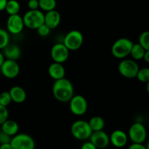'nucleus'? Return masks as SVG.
<instances>
[{
	"mask_svg": "<svg viewBox=\"0 0 149 149\" xmlns=\"http://www.w3.org/2000/svg\"><path fill=\"white\" fill-rule=\"evenodd\" d=\"M10 144L13 149H35V141L26 133H17L12 137Z\"/></svg>",
	"mask_w": 149,
	"mask_h": 149,
	"instance_id": "6e6552de",
	"label": "nucleus"
},
{
	"mask_svg": "<svg viewBox=\"0 0 149 149\" xmlns=\"http://www.w3.org/2000/svg\"><path fill=\"white\" fill-rule=\"evenodd\" d=\"M10 43L9 32L3 29H0V49H3Z\"/></svg>",
	"mask_w": 149,
	"mask_h": 149,
	"instance_id": "a878e982",
	"label": "nucleus"
},
{
	"mask_svg": "<svg viewBox=\"0 0 149 149\" xmlns=\"http://www.w3.org/2000/svg\"><path fill=\"white\" fill-rule=\"evenodd\" d=\"M7 1L8 0H0V12L4 10Z\"/></svg>",
	"mask_w": 149,
	"mask_h": 149,
	"instance_id": "72a5a7b5",
	"label": "nucleus"
},
{
	"mask_svg": "<svg viewBox=\"0 0 149 149\" xmlns=\"http://www.w3.org/2000/svg\"><path fill=\"white\" fill-rule=\"evenodd\" d=\"M71 132L74 138L79 141H86L90 138L93 133L91 127L88 122L79 119L72 124L71 127Z\"/></svg>",
	"mask_w": 149,
	"mask_h": 149,
	"instance_id": "7ed1b4c3",
	"label": "nucleus"
},
{
	"mask_svg": "<svg viewBox=\"0 0 149 149\" xmlns=\"http://www.w3.org/2000/svg\"><path fill=\"white\" fill-rule=\"evenodd\" d=\"M13 102L9 91H4L0 93V105L7 107Z\"/></svg>",
	"mask_w": 149,
	"mask_h": 149,
	"instance_id": "bb28decb",
	"label": "nucleus"
},
{
	"mask_svg": "<svg viewBox=\"0 0 149 149\" xmlns=\"http://www.w3.org/2000/svg\"><path fill=\"white\" fill-rule=\"evenodd\" d=\"M146 91L149 95V81H148V82L146 83Z\"/></svg>",
	"mask_w": 149,
	"mask_h": 149,
	"instance_id": "4c0bfd02",
	"label": "nucleus"
},
{
	"mask_svg": "<svg viewBox=\"0 0 149 149\" xmlns=\"http://www.w3.org/2000/svg\"><path fill=\"white\" fill-rule=\"evenodd\" d=\"M1 131L10 136L13 137L18 133L19 125L15 121L8 119L1 124Z\"/></svg>",
	"mask_w": 149,
	"mask_h": 149,
	"instance_id": "6ab92c4d",
	"label": "nucleus"
},
{
	"mask_svg": "<svg viewBox=\"0 0 149 149\" xmlns=\"http://www.w3.org/2000/svg\"><path fill=\"white\" fill-rule=\"evenodd\" d=\"M12 139V137L8 135L7 134L4 133L2 131H0V145L4 143H10Z\"/></svg>",
	"mask_w": 149,
	"mask_h": 149,
	"instance_id": "c756f323",
	"label": "nucleus"
},
{
	"mask_svg": "<svg viewBox=\"0 0 149 149\" xmlns=\"http://www.w3.org/2000/svg\"><path fill=\"white\" fill-rule=\"evenodd\" d=\"M52 90L54 97L61 103H67L74 95V88L72 82L65 77L55 80Z\"/></svg>",
	"mask_w": 149,
	"mask_h": 149,
	"instance_id": "f257e3e1",
	"label": "nucleus"
},
{
	"mask_svg": "<svg viewBox=\"0 0 149 149\" xmlns=\"http://www.w3.org/2000/svg\"><path fill=\"white\" fill-rule=\"evenodd\" d=\"M89 139L97 149L106 148L110 143L109 135L103 130L93 132Z\"/></svg>",
	"mask_w": 149,
	"mask_h": 149,
	"instance_id": "ddd939ff",
	"label": "nucleus"
},
{
	"mask_svg": "<svg viewBox=\"0 0 149 149\" xmlns=\"http://www.w3.org/2000/svg\"><path fill=\"white\" fill-rule=\"evenodd\" d=\"M128 149H147L146 146H144L143 143H134L131 144Z\"/></svg>",
	"mask_w": 149,
	"mask_h": 149,
	"instance_id": "473e14b6",
	"label": "nucleus"
},
{
	"mask_svg": "<svg viewBox=\"0 0 149 149\" xmlns=\"http://www.w3.org/2000/svg\"><path fill=\"white\" fill-rule=\"evenodd\" d=\"M81 149H97L95 146L94 144L91 143L90 141H87V142L84 143L81 146Z\"/></svg>",
	"mask_w": 149,
	"mask_h": 149,
	"instance_id": "2f4dec72",
	"label": "nucleus"
},
{
	"mask_svg": "<svg viewBox=\"0 0 149 149\" xmlns=\"http://www.w3.org/2000/svg\"><path fill=\"white\" fill-rule=\"evenodd\" d=\"M69 52V49L64 45L63 42L56 43L51 48L50 55L54 62L63 63L68 59Z\"/></svg>",
	"mask_w": 149,
	"mask_h": 149,
	"instance_id": "9d476101",
	"label": "nucleus"
},
{
	"mask_svg": "<svg viewBox=\"0 0 149 149\" xmlns=\"http://www.w3.org/2000/svg\"><path fill=\"white\" fill-rule=\"evenodd\" d=\"M128 135L122 130H116L113 131L109 136L110 143L118 148H123L128 142Z\"/></svg>",
	"mask_w": 149,
	"mask_h": 149,
	"instance_id": "4468645a",
	"label": "nucleus"
},
{
	"mask_svg": "<svg viewBox=\"0 0 149 149\" xmlns=\"http://www.w3.org/2000/svg\"><path fill=\"white\" fill-rule=\"evenodd\" d=\"M138 43L146 49L149 50V31H145L140 34Z\"/></svg>",
	"mask_w": 149,
	"mask_h": 149,
	"instance_id": "393cba45",
	"label": "nucleus"
},
{
	"mask_svg": "<svg viewBox=\"0 0 149 149\" xmlns=\"http://www.w3.org/2000/svg\"><path fill=\"white\" fill-rule=\"evenodd\" d=\"M0 149H13L10 143H4L0 145Z\"/></svg>",
	"mask_w": 149,
	"mask_h": 149,
	"instance_id": "f704fd0d",
	"label": "nucleus"
},
{
	"mask_svg": "<svg viewBox=\"0 0 149 149\" xmlns=\"http://www.w3.org/2000/svg\"><path fill=\"white\" fill-rule=\"evenodd\" d=\"M9 118L8 109L6 106L0 105V124H2Z\"/></svg>",
	"mask_w": 149,
	"mask_h": 149,
	"instance_id": "c85d7f7f",
	"label": "nucleus"
},
{
	"mask_svg": "<svg viewBox=\"0 0 149 149\" xmlns=\"http://www.w3.org/2000/svg\"><path fill=\"white\" fill-rule=\"evenodd\" d=\"M127 135L134 143H143L147 138L146 128L141 122H135L130 127Z\"/></svg>",
	"mask_w": 149,
	"mask_h": 149,
	"instance_id": "423d86ee",
	"label": "nucleus"
},
{
	"mask_svg": "<svg viewBox=\"0 0 149 149\" xmlns=\"http://www.w3.org/2000/svg\"><path fill=\"white\" fill-rule=\"evenodd\" d=\"M1 125L0 124V131H1Z\"/></svg>",
	"mask_w": 149,
	"mask_h": 149,
	"instance_id": "ea45409f",
	"label": "nucleus"
},
{
	"mask_svg": "<svg viewBox=\"0 0 149 149\" xmlns=\"http://www.w3.org/2000/svg\"><path fill=\"white\" fill-rule=\"evenodd\" d=\"M2 50V53L6 59L17 61L21 55V49L16 44L10 42Z\"/></svg>",
	"mask_w": 149,
	"mask_h": 149,
	"instance_id": "dca6fc26",
	"label": "nucleus"
},
{
	"mask_svg": "<svg viewBox=\"0 0 149 149\" xmlns=\"http://www.w3.org/2000/svg\"><path fill=\"white\" fill-rule=\"evenodd\" d=\"M146 49L139 43H134L130 55H131L132 59L135 61H141L143 58Z\"/></svg>",
	"mask_w": 149,
	"mask_h": 149,
	"instance_id": "412c9836",
	"label": "nucleus"
},
{
	"mask_svg": "<svg viewBox=\"0 0 149 149\" xmlns=\"http://www.w3.org/2000/svg\"><path fill=\"white\" fill-rule=\"evenodd\" d=\"M84 42L82 33L78 30H72L68 32L63 40V43L70 51L79 49Z\"/></svg>",
	"mask_w": 149,
	"mask_h": 149,
	"instance_id": "0eeeda50",
	"label": "nucleus"
},
{
	"mask_svg": "<svg viewBox=\"0 0 149 149\" xmlns=\"http://www.w3.org/2000/svg\"><path fill=\"white\" fill-rule=\"evenodd\" d=\"M133 44L132 41L127 38H119L112 45V55L117 59H125L130 54Z\"/></svg>",
	"mask_w": 149,
	"mask_h": 149,
	"instance_id": "f03ea898",
	"label": "nucleus"
},
{
	"mask_svg": "<svg viewBox=\"0 0 149 149\" xmlns=\"http://www.w3.org/2000/svg\"><path fill=\"white\" fill-rule=\"evenodd\" d=\"M61 15L56 10L46 12L45 14V23L51 29H55L60 25Z\"/></svg>",
	"mask_w": 149,
	"mask_h": 149,
	"instance_id": "2eb2a0df",
	"label": "nucleus"
},
{
	"mask_svg": "<svg viewBox=\"0 0 149 149\" xmlns=\"http://www.w3.org/2000/svg\"><path fill=\"white\" fill-rule=\"evenodd\" d=\"M48 74L54 80L61 79L65 77V69L63 63L53 62L48 67Z\"/></svg>",
	"mask_w": 149,
	"mask_h": 149,
	"instance_id": "f3484780",
	"label": "nucleus"
},
{
	"mask_svg": "<svg viewBox=\"0 0 149 149\" xmlns=\"http://www.w3.org/2000/svg\"><path fill=\"white\" fill-rule=\"evenodd\" d=\"M39 8L45 12L55 10L57 6L56 0H39Z\"/></svg>",
	"mask_w": 149,
	"mask_h": 149,
	"instance_id": "5701e85b",
	"label": "nucleus"
},
{
	"mask_svg": "<svg viewBox=\"0 0 149 149\" xmlns=\"http://www.w3.org/2000/svg\"><path fill=\"white\" fill-rule=\"evenodd\" d=\"M37 33L39 36H42V37H45V36H49V33H50L51 31V29L47 26L45 23H43L42 25H41L37 29Z\"/></svg>",
	"mask_w": 149,
	"mask_h": 149,
	"instance_id": "cd10ccee",
	"label": "nucleus"
},
{
	"mask_svg": "<svg viewBox=\"0 0 149 149\" xmlns=\"http://www.w3.org/2000/svg\"><path fill=\"white\" fill-rule=\"evenodd\" d=\"M20 10V3L17 0H8L4 10L9 15L18 14Z\"/></svg>",
	"mask_w": 149,
	"mask_h": 149,
	"instance_id": "4be33fe9",
	"label": "nucleus"
},
{
	"mask_svg": "<svg viewBox=\"0 0 149 149\" xmlns=\"http://www.w3.org/2000/svg\"><path fill=\"white\" fill-rule=\"evenodd\" d=\"M89 125H90V127H91L93 132L95 131H100L103 130L106 125V122H105L104 119L101 116H94L88 122Z\"/></svg>",
	"mask_w": 149,
	"mask_h": 149,
	"instance_id": "aec40b11",
	"label": "nucleus"
},
{
	"mask_svg": "<svg viewBox=\"0 0 149 149\" xmlns=\"http://www.w3.org/2000/svg\"><path fill=\"white\" fill-rule=\"evenodd\" d=\"M0 70L4 77L7 79H15L20 73V65L16 61L5 59Z\"/></svg>",
	"mask_w": 149,
	"mask_h": 149,
	"instance_id": "9b49d317",
	"label": "nucleus"
},
{
	"mask_svg": "<svg viewBox=\"0 0 149 149\" xmlns=\"http://www.w3.org/2000/svg\"><path fill=\"white\" fill-rule=\"evenodd\" d=\"M136 78L138 79V81L143 83H147L149 81V68L144 67V68H139Z\"/></svg>",
	"mask_w": 149,
	"mask_h": 149,
	"instance_id": "b1692460",
	"label": "nucleus"
},
{
	"mask_svg": "<svg viewBox=\"0 0 149 149\" xmlns=\"http://www.w3.org/2000/svg\"><path fill=\"white\" fill-rule=\"evenodd\" d=\"M139 68V65L135 60L127 58L122 59L118 65L119 74L127 79L136 78Z\"/></svg>",
	"mask_w": 149,
	"mask_h": 149,
	"instance_id": "39448f33",
	"label": "nucleus"
},
{
	"mask_svg": "<svg viewBox=\"0 0 149 149\" xmlns=\"http://www.w3.org/2000/svg\"><path fill=\"white\" fill-rule=\"evenodd\" d=\"M101 149H106V148H101Z\"/></svg>",
	"mask_w": 149,
	"mask_h": 149,
	"instance_id": "a19ab883",
	"label": "nucleus"
},
{
	"mask_svg": "<svg viewBox=\"0 0 149 149\" xmlns=\"http://www.w3.org/2000/svg\"><path fill=\"white\" fill-rule=\"evenodd\" d=\"M25 27L23 17L19 14L10 15L7 20V31L12 34L17 35L23 31Z\"/></svg>",
	"mask_w": 149,
	"mask_h": 149,
	"instance_id": "f8f14e48",
	"label": "nucleus"
},
{
	"mask_svg": "<svg viewBox=\"0 0 149 149\" xmlns=\"http://www.w3.org/2000/svg\"><path fill=\"white\" fill-rule=\"evenodd\" d=\"M23 20L26 27L36 30L41 25L45 23V13L39 10H29L23 16Z\"/></svg>",
	"mask_w": 149,
	"mask_h": 149,
	"instance_id": "20e7f679",
	"label": "nucleus"
},
{
	"mask_svg": "<svg viewBox=\"0 0 149 149\" xmlns=\"http://www.w3.org/2000/svg\"><path fill=\"white\" fill-rule=\"evenodd\" d=\"M4 60H5V58H4V55H3L2 52H0V67L1 66L2 63H4Z\"/></svg>",
	"mask_w": 149,
	"mask_h": 149,
	"instance_id": "e433bc0d",
	"label": "nucleus"
},
{
	"mask_svg": "<svg viewBox=\"0 0 149 149\" xmlns=\"http://www.w3.org/2000/svg\"><path fill=\"white\" fill-rule=\"evenodd\" d=\"M146 147L147 149H149V140L148 141V142H147V144L146 146Z\"/></svg>",
	"mask_w": 149,
	"mask_h": 149,
	"instance_id": "58836bf2",
	"label": "nucleus"
},
{
	"mask_svg": "<svg viewBox=\"0 0 149 149\" xmlns=\"http://www.w3.org/2000/svg\"><path fill=\"white\" fill-rule=\"evenodd\" d=\"M28 7H29V9L30 10H39V0H29V1H28Z\"/></svg>",
	"mask_w": 149,
	"mask_h": 149,
	"instance_id": "7c9ffc66",
	"label": "nucleus"
},
{
	"mask_svg": "<svg viewBox=\"0 0 149 149\" xmlns=\"http://www.w3.org/2000/svg\"><path fill=\"white\" fill-rule=\"evenodd\" d=\"M143 60H144V61L147 63H149V50H146Z\"/></svg>",
	"mask_w": 149,
	"mask_h": 149,
	"instance_id": "c9c22d12",
	"label": "nucleus"
},
{
	"mask_svg": "<svg viewBox=\"0 0 149 149\" xmlns=\"http://www.w3.org/2000/svg\"><path fill=\"white\" fill-rule=\"evenodd\" d=\"M69 109L71 113L76 116H82L87 111L88 103L84 96L76 95L69 100Z\"/></svg>",
	"mask_w": 149,
	"mask_h": 149,
	"instance_id": "1a4fd4ad",
	"label": "nucleus"
},
{
	"mask_svg": "<svg viewBox=\"0 0 149 149\" xmlns=\"http://www.w3.org/2000/svg\"><path fill=\"white\" fill-rule=\"evenodd\" d=\"M13 102L16 103H22L26 100L27 94L23 87L20 86H13L9 91Z\"/></svg>",
	"mask_w": 149,
	"mask_h": 149,
	"instance_id": "a211bd4d",
	"label": "nucleus"
}]
</instances>
